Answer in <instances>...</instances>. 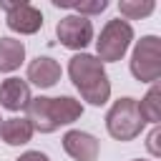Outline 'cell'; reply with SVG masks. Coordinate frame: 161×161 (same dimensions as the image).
I'll list each match as a JSON object with an SVG mask.
<instances>
[{
    "label": "cell",
    "mask_w": 161,
    "mask_h": 161,
    "mask_svg": "<svg viewBox=\"0 0 161 161\" xmlns=\"http://www.w3.org/2000/svg\"><path fill=\"white\" fill-rule=\"evenodd\" d=\"M68 75L73 80V86L80 91L83 101H88L91 106H103L111 96V80L106 75L103 63L96 55L88 53H78L70 58L68 63Z\"/></svg>",
    "instance_id": "obj_1"
},
{
    "label": "cell",
    "mask_w": 161,
    "mask_h": 161,
    "mask_svg": "<svg viewBox=\"0 0 161 161\" xmlns=\"http://www.w3.org/2000/svg\"><path fill=\"white\" fill-rule=\"evenodd\" d=\"M143 118L138 113V101L136 98H118L111 111L106 113V128L116 141H133L143 131Z\"/></svg>",
    "instance_id": "obj_2"
},
{
    "label": "cell",
    "mask_w": 161,
    "mask_h": 161,
    "mask_svg": "<svg viewBox=\"0 0 161 161\" xmlns=\"http://www.w3.org/2000/svg\"><path fill=\"white\" fill-rule=\"evenodd\" d=\"M133 40V28L128 20H121V18H113L103 25L98 40H96V50H98V60L101 63H113V60H121L123 53L128 50Z\"/></svg>",
    "instance_id": "obj_3"
},
{
    "label": "cell",
    "mask_w": 161,
    "mask_h": 161,
    "mask_svg": "<svg viewBox=\"0 0 161 161\" xmlns=\"http://www.w3.org/2000/svg\"><path fill=\"white\" fill-rule=\"evenodd\" d=\"M131 73L141 83H156L161 75V40L156 35H143L131 55Z\"/></svg>",
    "instance_id": "obj_4"
},
{
    "label": "cell",
    "mask_w": 161,
    "mask_h": 161,
    "mask_svg": "<svg viewBox=\"0 0 161 161\" xmlns=\"http://www.w3.org/2000/svg\"><path fill=\"white\" fill-rule=\"evenodd\" d=\"M55 35L60 40V45L70 48V50H83L91 40H93V23L83 15H65L58 20L55 25Z\"/></svg>",
    "instance_id": "obj_5"
},
{
    "label": "cell",
    "mask_w": 161,
    "mask_h": 161,
    "mask_svg": "<svg viewBox=\"0 0 161 161\" xmlns=\"http://www.w3.org/2000/svg\"><path fill=\"white\" fill-rule=\"evenodd\" d=\"M8 28L10 30H15V33H20V35H33V33H38L40 28H43V13L38 10V8H33L30 3H18L10 13H8Z\"/></svg>",
    "instance_id": "obj_6"
},
{
    "label": "cell",
    "mask_w": 161,
    "mask_h": 161,
    "mask_svg": "<svg viewBox=\"0 0 161 161\" xmlns=\"http://www.w3.org/2000/svg\"><path fill=\"white\" fill-rule=\"evenodd\" d=\"M63 148L75 161H96L98 151H101L98 138L91 136V133H86V131H68L63 136Z\"/></svg>",
    "instance_id": "obj_7"
},
{
    "label": "cell",
    "mask_w": 161,
    "mask_h": 161,
    "mask_svg": "<svg viewBox=\"0 0 161 161\" xmlns=\"http://www.w3.org/2000/svg\"><path fill=\"white\" fill-rule=\"evenodd\" d=\"M60 63L48 58V55H38L35 60H30L28 65V80L38 88H50L60 80Z\"/></svg>",
    "instance_id": "obj_8"
},
{
    "label": "cell",
    "mask_w": 161,
    "mask_h": 161,
    "mask_svg": "<svg viewBox=\"0 0 161 161\" xmlns=\"http://www.w3.org/2000/svg\"><path fill=\"white\" fill-rule=\"evenodd\" d=\"M25 118L33 126V131H40V133H53L58 128L53 121V113H50V98L48 96L30 98V103L25 106Z\"/></svg>",
    "instance_id": "obj_9"
},
{
    "label": "cell",
    "mask_w": 161,
    "mask_h": 161,
    "mask_svg": "<svg viewBox=\"0 0 161 161\" xmlns=\"http://www.w3.org/2000/svg\"><path fill=\"white\" fill-rule=\"evenodd\" d=\"M30 103V86L20 78H5L0 83V106L8 111H20Z\"/></svg>",
    "instance_id": "obj_10"
},
{
    "label": "cell",
    "mask_w": 161,
    "mask_h": 161,
    "mask_svg": "<svg viewBox=\"0 0 161 161\" xmlns=\"http://www.w3.org/2000/svg\"><path fill=\"white\" fill-rule=\"evenodd\" d=\"M50 113H53L55 126L60 128V126H68V123L78 121L83 116V106L73 96H60V98H50Z\"/></svg>",
    "instance_id": "obj_11"
},
{
    "label": "cell",
    "mask_w": 161,
    "mask_h": 161,
    "mask_svg": "<svg viewBox=\"0 0 161 161\" xmlns=\"http://www.w3.org/2000/svg\"><path fill=\"white\" fill-rule=\"evenodd\" d=\"M0 138L8 146H23L33 138V126L28 118H5L0 126Z\"/></svg>",
    "instance_id": "obj_12"
},
{
    "label": "cell",
    "mask_w": 161,
    "mask_h": 161,
    "mask_svg": "<svg viewBox=\"0 0 161 161\" xmlns=\"http://www.w3.org/2000/svg\"><path fill=\"white\" fill-rule=\"evenodd\" d=\"M25 60V45L15 38H0V73H13Z\"/></svg>",
    "instance_id": "obj_13"
},
{
    "label": "cell",
    "mask_w": 161,
    "mask_h": 161,
    "mask_svg": "<svg viewBox=\"0 0 161 161\" xmlns=\"http://www.w3.org/2000/svg\"><path fill=\"white\" fill-rule=\"evenodd\" d=\"M138 113L143 123H158L161 118V88L158 86H151L143 101H138Z\"/></svg>",
    "instance_id": "obj_14"
},
{
    "label": "cell",
    "mask_w": 161,
    "mask_h": 161,
    "mask_svg": "<svg viewBox=\"0 0 161 161\" xmlns=\"http://www.w3.org/2000/svg\"><path fill=\"white\" fill-rule=\"evenodd\" d=\"M153 0H121L118 3V10L123 18H131V20H138V18H146L153 13Z\"/></svg>",
    "instance_id": "obj_15"
},
{
    "label": "cell",
    "mask_w": 161,
    "mask_h": 161,
    "mask_svg": "<svg viewBox=\"0 0 161 161\" xmlns=\"http://www.w3.org/2000/svg\"><path fill=\"white\" fill-rule=\"evenodd\" d=\"M53 5H55V8H73V10H75V15H83V18H88V15H96V13H103V10L108 8V3H106V0H93V3L53 0Z\"/></svg>",
    "instance_id": "obj_16"
},
{
    "label": "cell",
    "mask_w": 161,
    "mask_h": 161,
    "mask_svg": "<svg viewBox=\"0 0 161 161\" xmlns=\"http://www.w3.org/2000/svg\"><path fill=\"white\" fill-rule=\"evenodd\" d=\"M158 138H161V128L156 126L151 133H148V141H146V146H148V151L153 153V156H158L161 153V146H158Z\"/></svg>",
    "instance_id": "obj_17"
},
{
    "label": "cell",
    "mask_w": 161,
    "mask_h": 161,
    "mask_svg": "<svg viewBox=\"0 0 161 161\" xmlns=\"http://www.w3.org/2000/svg\"><path fill=\"white\" fill-rule=\"evenodd\" d=\"M15 161H50L43 151H25V153H20Z\"/></svg>",
    "instance_id": "obj_18"
},
{
    "label": "cell",
    "mask_w": 161,
    "mask_h": 161,
    "mask_svg": "<svg viewBox=\"0 0 161 161\" xmlns=\"http://www.w3.org/2000/svg\"><path fill=\"white\" fill-rule=\"evenodd\" d=\"M133 161H143V158H133Z\"/></svg>",
    "instance_id": "obj_19"
},
{
    "label": "cell",
    "mask_w": 161,
    "mask_h": 161,
    "mask_svg": "<svg viewBox=\"0 0 161 161\" xmlns=\"http://www.w3.org/2000/svg\"><path fill=\"white\" fill-rule=\"evenodd\" d=\"M0 126H3V118H0Z\"/></svg>",
    "instance_id": "obj_20"
}]
</instances>
